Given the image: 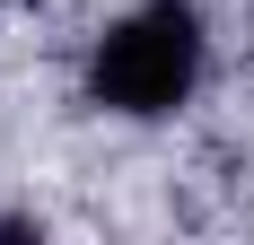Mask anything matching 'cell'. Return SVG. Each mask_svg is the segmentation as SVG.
<instances>
[{"mask_svg":"<svg viewBox=\"0 0 254 245\" xmlns=\"http://www.w3.org/2000/svg\"><path fill=\"white\" fill-rule=\"evenodd\" d=\"M193 88H202V9L193 0H140L88 53V97L105 114L158 122V114H176Z\"/></svg>","mask_w":254,"mask_h":245,"instance_id":"6da1fadb","label":"cell"}]
</instances>
